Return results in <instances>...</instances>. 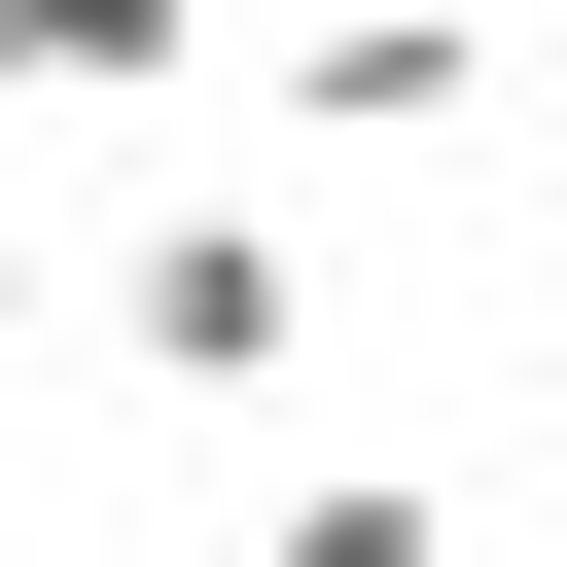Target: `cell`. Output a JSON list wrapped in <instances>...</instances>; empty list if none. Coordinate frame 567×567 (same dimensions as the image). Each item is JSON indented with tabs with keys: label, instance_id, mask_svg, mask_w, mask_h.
I'll use <instances>...</instances> for the list:
<instances>
[{
	"label": "cell",
	"instance_id": "3957f363",
	"mask_svg": "<svg viewBox=\"0 0 567 567\" xmlns=\"http://www.w3.org/2000/svg\"><path fill=\"white\" fill-rule=\"evenodd\" d=\"M213 0H0V106H177Z\"/></svg>",
	"mask_w": 567,
	"mask_h": 567
},
{
	"label": "cell",
	"instance_id": "52a82bcc",
	"mask_svg": "<svg viewBox=\"0 0 567 567\" xmlns=\"http://www.w3.org/2000/svg\"><path fill=\"white\" fill-rule=\"evenodd\" d=\"M496 35H532V0H496Z\"/></svg>",
	"mask_w": 567,
	"mask_h": 567
},
{
	"label": "cell",
	"instance_id": "277c9868",
	"mask_svg": "<svg viewBox=\"0 0 567 567\" xmlns=\"http://www.w3.org/2000/svg\"><path fill=\"white\" fill-rule=\"evenodd\" d=\"M284 567H461V496H425V461H319V496H284Z\"/></svg>",
	"mask_w": 567,
	"mask_h": 567
},
{
	"label": "cell",
	"instance_id": "5b68a950",
	"mask_svg": "<svg viewBox=\"0 0 567 567\" xmlns=\"http://www.w3.org/2000/svg\"><path fill=\"white\" fill-rule=\"evenodd\" d=\"M35 319H71V284H35V248H0V390H35Z\"/></svg>",
	"mask_w": 567,
	"mask_h": 567
},
{
	"label": "cell",
	"instance_id": "8992f818",
	"mask_svg": "<svg viewBox=\"0 0 567 567\" xmlns=\"http://www.w3.org/2000/svg\"><path fill=\"white\" fill-rule=\"evenodd\" d=\"M532 461H567V354H532Z\"/></svg>",
	"mask_w": 567,
	"mask_h": 567
},
{
	"label": "cell",
	"instance_id": "7a4b0ae2",
	"mask_svg": "<svg viewBox=\"0 0 567 567\" xmlns=\"http://www.w3.org/2000/svg\"><path fill=\"white\" fill-rule=\"evenodd\" d=\"M496 106V0H284V142H461Z\"/></svg>",
	"mask_w": 567,
	"mask_h": 567
},
{
	"label": "cell",
	"instance_id": "6da1fadb",
	"mask_svg": "<svg viewBox=\"0 0 567 567\" xmlns=\"http://www.w3.org/2000/svg\"><path fill=\"white\" fill-rule=\"evenodd\" d=\"M106 354H142V390H213V425H248V390H284V354H319V248H284V213H248V177H177V213H142V248H106Z\"/></svg>",
	"mask_w": 567,
	"mask_h": 567
}]
</instances>
